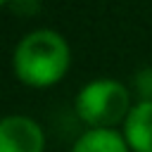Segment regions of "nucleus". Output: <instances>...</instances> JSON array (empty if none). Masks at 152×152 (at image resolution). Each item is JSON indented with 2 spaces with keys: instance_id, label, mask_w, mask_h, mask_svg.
<instances>
[{
  "instance_id": "nucleus-5",
  "label": "nucleus",
  "mask_w": 152,
  "mask_h": 152,
  "mask_svg": "<svg viewBox=\"0 0 152 152\" xmlns=\"http://www.w3.org/2000/svg\"><path fill=\"white\" fill-rule=\"evenodd\" d=\"M128 150L131 147L126 138L112 128H90L71 147V152H128Z\"/></svg>"
},
{
  "instance_id": "nucleus-7",
  "label": "nucleus",
  "mask_w": 152,
  "mask_h": 152,
  "mask_svg": "<svg viewBox=\"0 0 152 152\" xmlns=\"http://www.w3.org/2000/svg\"><path fill=\"white\" fill-rule=\"evenodd\" d=\"M7 7H12V10H17V12H36L38 10V5L36 2H7Z\"/></svg>"
},
{
  "instance_id": "nucleus-4",
  "label": "nucleus",
  "mask_w": 152,
  "mask_h": 152,
  "mask_svg": "<svg viewBox=\"0 0 152 152\" xmlns=\"http://www.w3.org/2000/svg\"><path fill=\"white\" fill-rule=\"evenodd\" d=\"M124 138L133 152H152V100H142L128 112Z\"/></svg>"
},
{
  "instance_id": "nucleus-6",
  "label": "nucleus",
  "mask_w": 152,
  "mask_h": 152,
  "mask_svg": "<svg viewBox=\"0 0 152 152\" xmlns=\"http://www.w3.org/2000/svg\"><path fill=\"white\" fill-rule=\"evenodd\" d=\"M138 90L142 93L145 100H152V71H142L138 76Z\"/></svg>"
},
{
  "instance_id": "nucleus-1",
  "label": "nucleus",
  "mask_w": 152,
  "mask_h": 152,
  "mask_svg": "<svg viewBox=\"0 0 152 152\" xmlns=\"http://www.w3.org/2000/svg\"><path fill=\"white\" fill-rule=\"evenodd\" d=\"M69 62L71 55L66 40L50 28H38L26 33L17 43L12 57L17 78L33 88H45L57 83L66 74Z\"/></svg>"
},
{
  "instance_id": "nucleus-3",
  "label": "nucleus",
  "mask_w": 152,
  "mask_h": 152,
  "mask_svg": "<svg viewBox=\"0 0 152 152\" xmlns=\"http://www.w3.org/2000/svg\"><path fill=\"white\" fill-rule=\"evenodd\" d=\"M45 135L38 121L24 114L5 116L0 124V152H43Z\"/></svg>"
},
{
  "instance_id": "nucleus-2",
  "label": "nucleus",
  "mask_w": 152,
  "mask_h": 152,
  "mask_svg": "<svg viewBox=\"0 0 152 152\" xmlns=\"http://www.w3.org/2000/svg\"><path fill=\"white\" fill-rule=\"evenodd\" d=\"M78 116L93 128H112L131 112V95L124 83L112 78H97L81 88L76 97Z\"/></svg>"
}]
</instances>
